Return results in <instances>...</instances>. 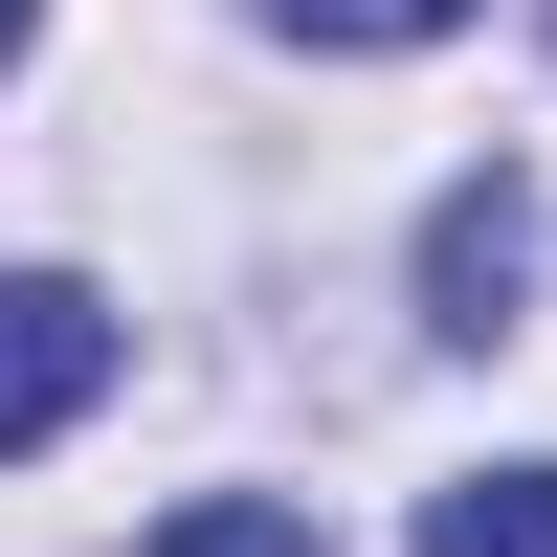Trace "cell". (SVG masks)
<instances>
[{"instance_id": "1", "label": "cell", "mask_w": 557, "mask_h": 557, "mask_svg": "<svg viewBox=\"0 0 557 557\" xmlns=\"http://www.w3.org/2000/svg\"><path fill=\"white\" fill-rule=\"evenodd\" d=\"M89 401H112V290H67V268H0V469H23V446H67Z\"/></svg>"}, {"instance_id": "2", "label": "cell", "mask_w": 557, "mask_h": 557, "mask_svg": "<svg viewBox=\"0 0 557 557\" xmlns=\"http://www.w3.org/2000/svg\"><path fill=\"white\" fill-rule=\"evenodd\" d=\"M513 290H535V178L491 157V178L424 201V312H446V335H513Z\"/></svg>"}, {"instance_id": "3", "label": "cell", "mask_w": 557, "mask_h": 557, "mask_svg": "<svg viewBox=\"0 0 557 557\" xmlns=\"http://www.w3.org/2000/svg\"><path fill=\"white\" fill-rule=\"evenodd\" d=\"M424 557H557V469H469V491H424Z\"/></svg>"}, {"instance_id": "4", "label": "cell", "mask_w": 557, "mask_h": 557, "mask_svg": "<svg viewBox=\"0 0 557 557\" xmlns=\"http://www.w3.org/2000/svg\"><path fill=\"white\" fill-rule=\"evenodd\" d=\"M157 557H335V535H312V513H268V491H201Z\"/></svg>"}, {"instance_id": "5", "label": "cell", "mask_w": 557, "mask_h": 557, "mask_svg": "<svg viewBox=\"0 0 557 557\" xmlns=\"http://www.w3.org/2000/svg\"><path fill=\"white\" fill-rule=\"evenodd\" d=\"M268 23H290V45H446L469 0H268Z\"/></svg>"}, {"instance_id": "6", "label": "cell", "mask_w": 557, "mask_h": 557, "mask_svg": "<svg viewBox=\"0 0 557 557\" xmlns=\"http://www.w3.org/2000/svg\"><path fill=\"white\" fill-rule=\"evenodd\" d=\"M0 67H23V0H0Z\"/></svg>"}]
</instances>
